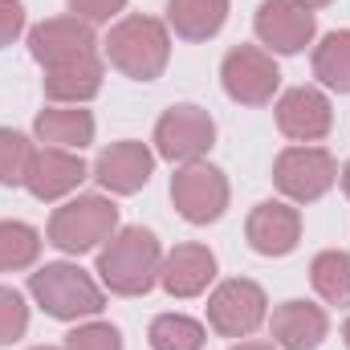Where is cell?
Instances as JSON below:
<instances>
[{
	"label": "cell",
	"mask_w": 350,
	"mask_h": 350,
	"mask_svg": "<svg viewBox=\"0 0 350 350\" xmlns=\"http://www.w3.org/2000/svg\"><path fill=\"white\" fill-rule=\"evenodd\" d=\"M159 265H163V249L155 241L151 228H118L102 249H98V277L110 293L118 297H143L155 289L159 281Z\"/></svg>",
	"instance_id": "cell-1"
},
{
	"label": "cell",
	"mask_w": 350,
	"mask_h": 350,
	"mask_svg": "<svg viewBox=\"0 0 350 350\" xmlns=\"http://www.w3.org/2000/svg\"><path fill=\"white\" fill-rule=\"evenodd\" d=\"M102 45L106 62L131 82H155L172 62V33L155 16H122Z\"/></svg>",
	"instance_id": "cell-2"
},
{
	"label": "cell",
	"mask_w": 350,
	"mask_h": 350,
	"mask_svg": "<svg viewBox=\"0 0 350 350\" xmlns=\"http://www.w3.org/2000/svg\"><path fill=\"white\" fill-rule=\"evenodd\" d=\"M29 293L33 301L57 318V322H78V318H98L106 306L102 285L74 261H49L29 273Z\"/></svg>",
	"instance_id": "cell-3"
},
{
	"label": "cell",
	"mask_w": 350,
	"mask_h": 350,
	"mask_svg": "<svg viewBox=\"0 0 350 350\" xmlns=\"http://www.w3.org/2000/svg\"><path fill=\"white\" fill-rule=\"evenodd\" d=\"M118 232V208H114V200H106V196H74V200H66L53 216H49V245L53 249H62V253H70V257H82L90 249H98V245H106L110 237Z\"/></svg>",
	"instance_id": "cell-4"
},
{
	"label": "cell",
	"mask_w": 350,
	"mask_h": 350,
	"mask_svg": "<svg viewBox=\"0 0 350 350\" xmlns=\"http://www.w3.org/2000/svg\"><path fill=\"white\" fill-rule=\"evenodd\" d=\"M216 143V122L204 106L196 102H179L172 110H163V118L155 122V155L167 163H200Z\"/></svg>",
	"instance_id": "cell-5"
},
{
	"label": "cell",
	"mask_w": 350,
	"mask_h": 350,
	"mask_svg": "<svg viewBox=\"0 0 350 350\" xmlns=\"http://www.w3.org/2000/svg\"><path fill=\"white\" fill-rule=\"evenodd\" d=\"M273 183L293 204H314L338 183V159L326 147H285L273 163Z\"/></svg>",
	"instance_id": "cell-6"
},
{
	"label": "cell",
	"mask_w": 350,
	"mask_h": 350,
	"mask_svg": "<svg viewBox=\"0 0 350 350\" xmlns=\"http://www.w3.org/2000/svg\"><path fill=\"white\" fill-rule=\"evenodd\" d=\"M265 318H269V297L249 277L220 281L208 297V326L220 338H249L253 330H261Z\"/></svg>",
	"instance_id": "cell-7"
},
{
	"label": "cell",
	"mask_w": 350,
	"mask_h": 350,
	"mask_svg": "<svg viewBox=\"0 0 350 350\" xmlns=\"http://www.w3.org/2000/svg\"><path fill=\"white\" fill-rule=\"evenodd\" d=\"M228 175L212 163H183L172 175V204L187 224H216L228 208Z\"/></svg>",
	"instance_id": "cell-8"
},
{
	"label": "cell",
	"mask_w": 350,
	"mask_h": 350,
	"mask_svg": "<svg viewBox=\"0 0 350 350\" xmlns=\"http://www.w3.org/2000/svg\"><path fill=\"white\" fill-rule=\"evenodd\" d=\"M220 82H224V94L241 106H269L281 86V70L273 53H265L257 45H237L220 62Z\"/></svg>",
	"instance_id": "cell-9"
},
{
	"label": "cell",
	"mask_w": 350,
	"mask_h": 350,
	"mask_svg": "<svg viewBox=\"0 0 350 350\" xmlns=\"http://www.w3.org/2000/svg\"><path fill=\"white\" fill-rule=\"evenodd\" d=\"M253 29H257L261 45H269L273 53H301L314 41L318 21L297 0H261V8L253 16Z\"/></svg>",
	"instance_id": "cell-10"
},
{
	"label": "cell",
	"mask_w": 350,
	"mask_h": 350,
	"mask_svg": "<svg viewBox=\"0 0 350 350\" xmlns=\"http://www.w3.org/2000/svg\"><path fill=\"white\" fill-rule=\"evenodd\" d=\"M334 126L330 98L314 86H293L277 98V131L293 143H318Z\"/></svg>",
	"instance_id": "cell-11"
},
{
	"label": "cell",
	"mask_w": 350,
	"mask_h": 350,
	"mask_svg": "<svg viewBox=\"0 0 350 350\" xmlns=\"http://www.w3.org/2000/svg\"><path fill=\"white\" fill-rule=\"evenodd\" d=\"M249 249L261 257H289L301 241V212L285 200H265L245 220Z\"/></svg>",
	"instance_id": "cell-12"
},
{
	"label": "cell",
	"mask_w": 350,
	"mask_h": 350,
	"mask_svg": "<svg viewBox=\"0 0 350 350\" xmlns=\"http://www.w3.org/2000/svg\"><path fill=\"white\" fill-rule=\"evenodd\" d=\"M155 172V151L147 143L122 139L110 143L98 159H94V179L110 191V196H135L147 187V179Z\"/></svg>",
	"instance_id": "cell-13"
},
{
	"label": "cell",
	"mask_w": 350,
	"mask_h": 350,
	"mask_svg": "<svg viewBox=\"0 0 350 350\" xmlns=\"http://www.w3.org/2000/svg\"><path fill=\"white\" fill-rule=\"evenodd\" d=\"M94 49H98L94 25H86L82 16H49V21L29 29V53L41 66H57V62L82 57Z\"/></svg>",
	"instance_id": "cell-14"
},
{
	"label": "cell",
	"mask_w": 350,
	"mask_h": 350,
	"mask_svg": "<svg viewBox=\"0 0 350 350\" xmlns=\"http://www.w3.org/2000/svg\"><path fill=\"white\" fill-rule=\"evenodd\" d=\"M90 175V167L82 163L78 151H62V147H37L33 163H29V196L49 204V200H62L70 191H78V183Z\"/></svg>",
	"instance_id": "cell-15"
},
{
	"label": "cell",
	"mask_w": 350,
	"mask_h": 350,
	"mask_svg": "<svg viewBox=\"0 0 350 350\" xmlns=\"http://www.w3.org/2000/svg\"><path fill=\"white\" fill-rule=\"evenodd\" d=\"M102 57L98 49L82 53V57H70V62H57V66H45V98L53 106H86L90 98L102 94Z\"/></svg>",
	"instance_id": "cell-16"
},
{
	"label": "cell",
	"mask_w": 350,
	"mask_h": 350,
	"mask_svg": "<svg viewBox=\"0 0 350 350\" xmlns=\"http://www.w3.org/2000/svg\"><path fill=\"white\" fill-rule=\"evenodd\" d=\"M269 334H273V342L281 350H318L322 338L330 334V318H326L322 306L293 297V301H281L273 310Z\"/></svg>",
	"instance_id": "cell-17"
},
{
	"label": "cell",
	"mask_w": 350,
	"mask_h": 350,
	"mask_svg": "<svg viewBox=\"0 0 350 350\" xmlns=\"http://www.w3.org/2000/svg\"><path fill=\"white\" fill-rule=\"evenodd\" d=\"M216 277V253L208 245H175L159 265V285L172 297H200Z\"/></svg>",
	"instance_id": "cell-18"
},
{
	"label": "cell",
	"mask_w": 350,
	"mask_h": 350,
	"mask_svg": "<svg viewBox=\"0 0 350 350\" xmlns=\"http://www.w3.org/2000/svg\"><path fill=\"white\" fill-rule=\"evenodd\" d=\"M33 135L45 147H62V151H82L94 143V114L82 106H49L33 118Z\"/></svg>",
	"instance_id": "cell-19"
},
{
	"label": "cell",
	"mask_w": 350,
	"mask_h": 350,
	"mask_svg": "<svg viewBox=\"0 0 350 350\" xmlns=\"http://www.w3.org/2000/svg\"><path fill=\"white\" fill-rule=\"evenodd\" d=\"M228 0H167V29L183 41H208L224 29Z\"/></svg>",
	"instance_id": "cell-20"
},
{
	"label": "cell",
	"mask_w": 350,
	"mask_h": 350,
	"mask_svg": "<svg viewBox=\"0 0 350 350\" xmlns=\"http://www.w3.org/2000/svg\"><path fill=\"white\" fill-rule=\"evenodd\" d=\"M314 78L334 94H350V29L322 37L314 49Z\"/></svg>",
	"instance_id": "cell-21"
},
{
	"label": "cell",
	"mask_w": 350,
	"mask_h": 350,
	"mask_svg": "<svg viewBox=\"0 0 350 350\" xmlns=\"http://www.w3.org/2000/svg\"><path fill=\"white\" fill-rule=\"evenodd\" d=\"M310 281L318 289L322 301L330 306H350V253L342 249H326L310 265Z\"/></svg>",
	"instance_id": "cell-22"
},
{
	"label": "cell",
	"mask_w": 350,
	"mask_h": 350,
	"mask_svg": "<svg viewBox=\"0 0 350 350\" xmlns=\"http://www.w3.org/2000/svg\"><path fill=\"white\" fill-rule=\"evenodd\" d=\"M41 257V237L25 220H0V273L33 269Z\"/></svg>",
	"instance_id": "cell-23"
},
{
	"label": "cell",
	"mask_w": 350,
	"mask_h": 350,
	"mask_svg": "<svg viewBox=\"0 0 350 350\" xmlns=\"http://www.w3.org/2000/svg\"><path fill=\"white\" fill-rule=\"evenodd\" d=\"M147 342H151V350H204L208 334L187 314H159L147 326Z\"/></svg>",
	"instance_id": "cell-24"
},
{
	"label": "cell",
	"mask_w": 350,
	"mask_h": 350,
	"mask_svg": "<svg viewBox=\"0 0 350 350\" xmlns=\"http://www.w3.org/2000/svg\"><path fill=\"white\" fill-rule=\"evenodd\" d=\"M33 155H37V147H33L21 131L0 126V183H4V187H25Z\"/></svg>",
	"instance_id": "cell-25"
},
{
	"label": "cell",
	"mask_w": 350,
	"mask_h": 350,
	"mask_svg": "<svg viewBox=\"0 0 350 350\" xmlns=\"http://www.w3.org/2000/svg\"><path fill=\"white\" fill-rule=\"evenodd\" d=\"M29 330V306L21 297V289L12 285H0V347H12L21 342Z\"/></svg>",
	"instance_id": "cell-26"
},
{
	"label": "cell",
	"mask_w": 350,
	"mask_h": 350,
	"mask_svg": "<svg viewBox=\"0 0 350 350\" xmlns=\"http://www.w3.org/2000/svg\"><path fill=\"white\" fill-rule=\"evenodd\" d=\"M62 350H122V334L110 322H86V326H74L66 334Z\"/></svg>",
	"instance_id": "cell-27"
},
{
	"label": "cell",
	"mask_w": 350,
	"mask_h": 350,
	"mask_svg": "<svg viewBox=\"0 0 350 350\" xmlns=\"http://www.w3.org/2000/svg\"><path fill=\"white\" fill-rule=\"evenodd\" d=\"M126 8V0H70V12L82 16L86 25H106L110 16H118Z\"/></svg>",
	"instance_id": "cell-28"
},
{
	"label": "cell",
	"mask_w": 350,
	"mask_h": 350,
	"mask_svg": "<svg viewBox=\"0 0 350 350\" xmlns=\"http://www.w3.org/2000/svg\"><path fill=\"white\" fill-rule=\"evenodd\" d=\"M25 33V4L21 0H0V49L12 45Z\"/></svg>",
	"instance_id": "cell-29"
},
{
	"label": "cell",
	"mask_w": 350,
	"mask_h": 350,
	"mask_svg": "<svg viewBox=\"0 0 350 350\" xmlns=\"http://www.w3.org/2000/svg\"><path fill=\"white\" fill-rule=\"evenodd\" d=\"M232 350H277V347H273V342H245V338H241Z\"/></svg>",
	"instance_id": "cell-30"
},
{
	"label": "cell",
	"mask_w": 350,
	"mask_h": 350,
	"mask_svg": "<svg viewBox=\"0 0 350 350\" xmlns=\"http://www.w3.org/2000/svg\"><path fill=\"white\" fill-rule=\"evenodd\" d=\"M297 4H301V8H310V12H314V8H326V4H334V0H297Z\"/></svg>",
	"instance_id": "cell-31"
},
{
	"label": "cell",
	"mask_w": 350,
	"mask_h": 350,
	"mask_svg": "<svg viewBox=\"0 0 350 350\" xmlns=\"http://www.w3.org/2000/svg\"><path fill=\"white\" fill-rule=\"evenodd\" d=\"M338 179H342V191H347V200H350V163L342 167V175H338Z\"/></svg>",
	"instance_id": "cell-32"
},
{
	"label": "cell",
	"mask_w": 350,
	"mask_h": 350,
	"mask_svg": "<svg viewBox=\"0 0 350 350\" xmlns=\"http://www.w3.org/2000/svg\"><path fill=\"white\" fill-rule=\"evenodd\" d=\"M342 342H347V350H350V318H347V326H342Z\"/></svg>",
	"instance_id": "cell-33"
},
{
	"label": "cell",
	"mask_w": 350,
	"mask_h": 350,
	"mask_svg": "<svg viewBox=\"0 0 350 350\" xmlns=\"http://www.w3.org/2000/svg\"><path fill=\"white\" fill-rule=\"evenodd\" d=\"M33 350H57V347H33Z\"/></svg>",
	"instance_id": "cell-34"
}]
</instances>
